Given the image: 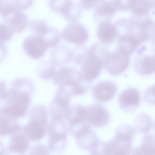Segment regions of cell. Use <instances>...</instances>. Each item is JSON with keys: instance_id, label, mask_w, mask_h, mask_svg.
<instances>
[{"instance_id": "25", "label": "cell", "mask_w": 155, "mask_h": 155, "mask_svg": "<svg viewBox=\"0 0 155 155\" xmlns=\"http://www.w3.org/2000/svg\"><path fill=\"white\" fill-rule=\"evenodd\" d=\"M120 7V1H109L101 3L98 5L97 10L99 15L104 16L112 14Z\"/></svg>"}, {"instance_id": "14", "label": "cell", "mask_w": 155, "mask_h": 155, "mask_svg": "<svg viewBox=\"0 0 155 155\" xmlns=\"http://www.w3.org/2000/svg\"><path fill=\"white\" fill-rule=\"evenodd\" d=\"M46 123L31 118L29 122L23 128L24 132L30 140L37 141L41 139L45 135Z\"/></svg>"}, {"instance_id": "33", "label": "cell", "mask_w": 155, "mask_h": 155, "mask_svg": "<svg viewBox=\"0 0 155 155\" xmlns=\"http://www.w3.org/2000/svg\"><path fill=\"white\" fill-rule=\"evenodd\" d=\"M154 52V54H153V56L155 57V51L153 52Z\"/></svg>"}, {"instance_id": "15", "label": "cell", "mask_w": 155, "mask_h": 155, "mask_svg": "<svg viewBox=\"0 0 155 155\" xmlns=\"http://www.w3.org/2000/svg\"><path fill=\"white\" fill-rule=\"evenodd\" d=\"M143 43L140 38L135 34L127 33L120 38L118 49L130 56Z\"/></svg>"}, {"instance_id": "35", "label": "cell", "mask_w": 155, "mask_h": 155, "mask_svg": "<svg viewBox=\"0 0 155 155\" xmlns=\"http://www.w3.org/2000/svg\"><path fill=\"white\" fill-rule=\"evenodd\" d=\"M154 128L155 129V121L154 123Z\"/></svg>"}, {"instance_id": "6", "label": "cell", "mask_w": 155, "mask_h": 155, "mask_svg": "<svg viewBox=\"0 0 155 155\" xmlns=\"http://www.w3.org/2000/svg\"><path fill=\"white\" fill-rule=\"evenodd\" d=\"M141 97L139 90L134 87H128L120 94L118 102L121 109L127 112H132L140 105Z\"/></svg>"}, {"instance_id": "18", "label": "cell", "mask_w": 155, "mask_h": 155, "mask_svg": "<svg viewBox=\"0 0 155 155\" xmlns=\"http://www.w3.org/2000/svg\"><path fill=\"white\" fill-rule=\"evenodd\" d=\"M128 3L129 9L135 16L148 15L150 10L155 6V1L153 0H128Z\"/></svg>"}, {"instance_id": "20", "label": "cell", "mask_w": 155, "mask_h": 155, "mask_svg": "<svg viewBox=\"0 0 155 155\" xmlns=\"http://www.w3.org/2000/svg\"><path fill=\"white\" fill-rule=\"evenodd\" d=\"M117 30L113 25L107 21L102 22L98 26V36L103 42L109 43L112 41L117 35Z\"/></svg>"}, {"instance_id": "1", "label": "cell", "mask_w": 155, "mask_h": 155, "mask_svg": "<svg viewBox=\"0 0 155 155\" xmlns=\"http://www.w3.org/2000/svg\"><path fill=\"white\" fill-rule=\"evenodd\" d=\"M6 96H7L8 102L2 109L5 115L14 120L24 116L30 104L29 95L26 93L12 91Z\"/></svg>"}, {"instance_id": "9", "label": "cell", "mask_w": 155, "mask_h": 155, "mask_svg": "<svg viewBox=\"0 0 155 155\" xmlns=\"http://www.w3.org/2000/svg\"><path fill=\"white\" fill-rule=\"evenodd\" d=\"M117 90V86L114 82L103 81L94 86L92 90V94L96 101L100 102H104L114 97Z\"/></svg>"}, {"instance_id": "8", "label": "cell", "mask_w": 155, "mask_h": 155, "mask_svg": "<svg viewBox=\"0 0 155 155\" xmlns=\"http://www.w3.org/2000/svg\"><path fill=\"white\" fill-rule=\"evenodd\" d=\"M6 24L15 32L23 31L28 24V18L24 12L15 8L2 16Z\"/></svg>"}, {"instance_id": "12", "label": "cell", "mask_w": 155, "mask_h": 155, "mask_svg": "<svg viewBox=\"0 0 155 155\" xmlns=\"http://www.w3.org/2000/svg\"><path fill=\"white\" fill-rule=\"evenodd\" d=\"M134 68L137 74L146 76L155 73V58L153 56L143 54L135 58Z\"/></svg>"}, {"instance_id": "10", "label": "cell", "mask_w": 155, "mask_h": 155, "mask_svg": "<svg viewBox=\"0 0 155 155\" xmlns=\"http://www.w3.org/2000/svg\"><path fill=\"white\" fill-rule=\"evenodd\" d=\"M30 140L20 128L11 135L10 141L7 151L11 153L25 155L30 146Z\"/></svg>"}, {"instance_id": "31", "label": "cell", "mask_w": 155, "mask_h": 155, "mask_svg": "<svg viewBox=\"0 0 155 155\" xmlns=\"http://www.w3.org/2000/svg\"><path fill=\"white\" fill-rule=\"evenodd\" d=\"M13 2L16 8L21 10L28 8L32 3L31 0H14Z\"/></svg>"}, {"instance_id": "30", "label": "cell", "mask_w": 155, "mask_h": 155, "mask_svg": "<svg viewBox=\"0 0 155 155\" xmlns=\"http://www.w3.org/2000/svg\"><path fill=\"white\" fill-rule=\"evenodd\" d=\"M49 149L43 144H37L30 148L28 155H49Z\"/></svg>"}, {"instance_id": "29", "label": "cell", "mask_w": 155, "mask_h": 155, "mask_svg": "<svg viewBox=\"0 0 155 155\" xmlns=\"http://www.w3.org/2000/svg\"><path fill=\"white\" fill-rule=\"evenodd\" d=\"M13 30L7 25L0 24V41L3 42L10 39L13 35Z\"/></svg>"}, {"instance_id": "13", "label": "cell", "mask_w": 155, "mask_h": 155, "mask_svg": "<svg viewBox=\"0 0 155 155\" xmlns=\"http://www.w3.org/2000/svg\"><path fill=\"white\" fill-rule=\"evenodd\" d=\"M63 38L71 42L81 44L85 41L87 37L85 29L78 24H71L68 25L62 32Z\"/></svg>"}, {"instance_id": "22", "label": "cell", "mask_w": 155, "mask_h": 155, "mask_svg": "<svg viewBox=\"0 0 155 155\" xmlns=\"http://www.w3.org/2000/svg\"><path fill=\"white\" fill-rule=\"evenodd\" d=\"M134 124L135 130L141 134H147L150 131L152 127L151 117L147 113H140L135 118Z\"/></svg>"}, {"instance_id": "24", "label": "cell", "mask_w": 155, "mask_h": 155, "mask_svg": "<svg viewBox=\"0 0 155 155\" xmlns=\"http://www.w3.org/2000/svg\"><path fill=\"white\" fill-rule=\"evenodd\" d=\"M91 83L82 77L79 72L78 76L70 86L72 94L79 95L84 93L89 88Z\"/></svg>"}, {"instance_id": "23", "label": "cell", "mask_w": 155, "mask_h": 155, "mask_svg": "<svg viewBox=\"0 0 155 155\" xmlns=\"http://www.w3.org/2000/svg\"><path fill=\"white\" fill-rule=\"evenodd\" d=\"M5 116L1 117L0 136L2 137L11 135L21 128L14 119Z\"/></svg>"}, {"instance_id": "4", "label": "cell", "mask_w": 155, "mask_h": 155, "mask_svg": "<svg viewBox=\"0 0 155 155\" xmlns=\"http://www.w3.org/2000/svg\"><path fill=\"white\" fill-rule=\"evenodd\" d=\"M86 121L90 126L101 127L107 125L110 116L106 108L101 105L94 104L86 107Z\"/></svg>"}, {"instance_id": "28", "label": "cell", "mask_w": 155, "mask_h": 155, "mask_svg": "<svg viewBox=\"0 0 155 155\" xmlns=\"http://www.w3.org/2000/svg\"><path fill=\"white\" fill-rule=\"evenodd\" d=\"M144 101L151 105H155V84L147 87L143 94Z\"/></svg>"}, {"instance_id": "2", "label": "cell", "mask_w": 155, "mask_h": 155, "mask_svg": "<svg viewBox=\"0 0 155 155\" xmlns=\"http://www.w3.org/2000/svg\"><path fill=\"white\" fill-rule=\"evenodd\" d=\"M134 137L116 130L114 138L103 142L104 155H129L132 153V140Z\"/></svg>"}, {"instance_id": "32", "label": "cell", "mask_w": 155, "mask_h": 155, "mask_svg": "<svg viewBox=\"0 0 155 155\" xmlns=\"http://www.w3.org/2000/svg\"><path fill=\"white\" fill-rule=\"evenodd\" d=\"M96 2V1H83L82 2L84 7L89 8L91 7L95 4Z\"/></svg>"}, {"instance_id": "16", "label": "cell", "mask_w": 155, "mask_h": 155, "mask_svg": "<svg viewBox=\"0 0 155 155\" xmlns=\"http://www.w3.org/2000/svg\"><path fill=\"white\" fill-rule=\"evenodd\" d=\"M132 155H155V135L146 134L140 145L132 149Z\"/></svg>"}, {"instance_id": "21", "label": "cell", "mask_w": 155, "mask_h": 155, "mask_svg": "<svg viewBox=\"0 0 155 155\" xmlns=\"http://www.w3.org/2000/svg\"><path fill=\"white\" fill-rule=\"evenodd\" d=\"M78 72H75L72 69L64 68L59 70L57 72V83L62 86H70L78 76Z\"/></svg>"}, {"instance_id": "27", "label": "cell", "mask_w": 155, "mask_h": 155, "mask_svg": "<svg viewBox=\"0 0 155 155\" xmlns=\"http://www.w3.org/2000/svg\"><path fill=\"white\" fill-rule=\"evenodd\" d=\"M30 30L34 35L42 37L48 30L49 27L46 21L42 19H34L30 21Z\"/></svg>"}, {"instance_id": "17", "label": "cell", "mask_w": 155, "mask_h": 155, "mask_svg": "<svg viewBox=\"0 0 155 155\" xmlns=\"http://www.w3.org/2000/svg\"><path fill=\"white\" fill-rule=\"evenodd\" d=\"M86 107L83 105L76 104L70 107L67 117L69 128L86 121Z\"/></svg>"}, {"instance_id": "36", "label": "cell", "mask_w": 155, "mask_h": 155, "mask_svg": "<svg viewBox=\"0 0 155 155\" xmlns=\"http://www.w3.org/2000/svg\"><path fill=\"white\" fill-rule=\"evenodd\" d=\"M153 9H154L155 10V7H154V8Z\"/></svg>"}, {"instance_id": "26", "label": "cell", "mask_w": 155, "mask_h": 155, "mask_svg": "<svg viewBox=\"0 0 155 155\" xmlns=\"http://www.w3.org/2000/svg\"><path fill=\"white\" fill-rule=\"evenodd\" d=\"M41 37L48 48L56 46L59 42L61 36L57 29L52 27H49L48 31Z\"/></svg>"}, {"instance_id": "34", "label": "cell", "mask_w": 155, "mask_h": 155, "mask_svg": "<svg viewBox=\"0 0 155 155\" xmlns=\"http://www.w3.org/2000/svg\"><path fill=\"white\" fill-rule=\"evenodd\" d=\"M0 155H3V153H2V152H1Z\"/></svg>"}, {"instance_id": "3", "label": "cell", "mask_w": 155, "mask_h": 155, "mask_svg": "<svg viewBox=\"0 0 155 155\" xmlns=\"http://www.w3.org/2000/svg\"><path fill=\"white\" fill-rule=\"evenodd\" d=\"M130 63V56L118 49L107 56L104 65L109 73L117 75L124 71L128 67Z\"/></svg>"}, {"instance_id": "7", "label": "cell", "mask_w": 155, "mask_h": 155, "mask_svg": "<svg viewBox=\"0 0 155 155\" xmlns=\"http://www.w3.org/2000/svg\"><path fill=\"white\" fill-rule=\"evenodd\" d=\"M90 126H86L74 136L77 145L82 150H90L100 140L96 133L91 128Z\"/></svg>"}, {"instance_id": "11", "label": "cell", "mask_w": 155, "mask_h": 155, "mask_svg": "<svg viewBox=\"0 0 155 155\" xmlns=\"http://www.w3.org/2000/svg\"><path fill=\"white\" fill-rule=\"evenodd\" d=\"M102 67L100 59L96 56H91L85 61L81 71L79 72L84 78L92 82L99 76Z\"/></svg>"}, {"instance_id": "19", "label": "cell", "mask_w": 155, "mask_h": 155, "mask_svg": "<svg viewBox=\"0 0 155 155\" xmlns=\"http://www.w3.org/2000/svg\"><path fill=\"white\" fill-rule=\"evenodd\" d=\"M48 134V148L50 150L58 153L65 149L67 144V134L55 132Z\"/></svg>"}, {"instance_id": "5", "label": "cell", "mask_w": 155, "mask_h": 155, "mask_svg": "<svg viewBox=\"0 0 155 155\" xmlns=\"http://www.w3.org/2000/svg\"><path fill=\"white\" fill-rule=\"evenodd\" d=\"M22 46L26 54L35 59L42 56L48 48L42 37L34 35L25 38L22 42Z\"/></svg>"}]
</instances>
